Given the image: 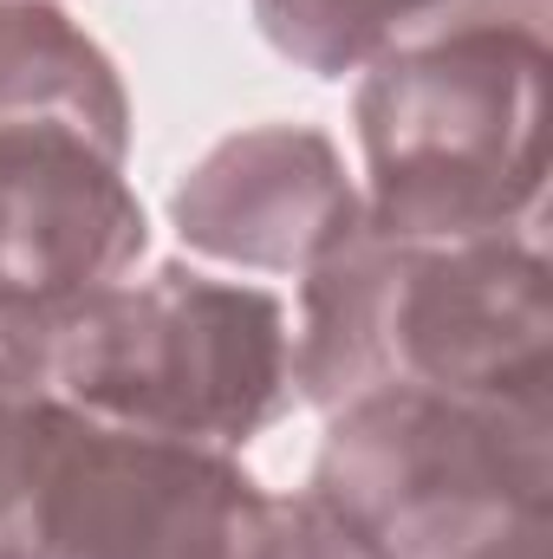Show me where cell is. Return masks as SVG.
Masks as SVG:
<instances>
[{"label":"cell","mask_w":553,"mask_h":559,"mask_svg":"<svg viewBox=\"0 0 553 559\" xmlns=\"http://www.w3.org/2000/svg\"><path fill=\"white\" fill-rule=\"evenodd\" d=\"M293 384L326 411L372 391L553 404L541 222L489 241H391L358 222L306 267Z\"/></svg>","instance_id":"obj_1"},{"label":"cell","mask_w":553,"mask_h":559,"mask_svg":"<svg viewBox=\"0 0 553 559\" xmlns=\"http://www.w3.org/2000/svg\"><path fill=\"white\" fill-rule=\"evenodd\" d=\"M372 202L391 241H489L541 222L548 195V26L462 20L372 59L358 92Z\"/></svg>","instance_id":"obj_2"},{"label":"cell","mask_w":553,"mask_h":559,"mask_svg":"<svg viewBox=\"0 0 553 559\" xmlns=\"http://www.w3.org/2000/svg\"><path fill=\"white\" fill-rule=\"evenodd\" d=\"M286 378L293 358L274 293L183 267L79 299L46 345V397L72 417L196 449L248 442L286 404Z\"/></svg>","instance_id":"obj_3"},{"label":"cell","mask_w":553,"mask_h":559,"mask_svg":"<svg viewBox=\"0 0 553 559\" xmlns=\"http://www.w3.org/2000/svg\"><path fill=\"white\" fill-rule=\"evenodd\" d=\"M553 404L372 391L332 411L313 501L385 559H449L489 527L548 508Z\"/></svg>","instance_id":"obj_4"},{"label":"cell","mask_w":553,"mask_h":559,"mask_svg":"<svg viewBox=\"0 0 553 559\" xmlns=\"http://www.w3.org/2000/svg\"><path fill=\"white\" fill-rule=\"evenodd\" d=\"M280 501L222 449L125 436L59 404L39 495L52 559H274Z\"/></svg>","instance_id":"obj_5"},{"label":"cell","mask_w":553,"mask_h":559,"mask_svg":"<svg viewBox=\"0 0 553 559\" xmlns=\"http://www.w3.org/2000/svg\"><path fill=\"white\" fill-rule=\"evenodd\" d=\"M183 241L242 267H313L358 228V195L319 131L228 138L176 189Z\"/></svg>","instance_id":"obj_6"},{"label":"cell","mask_w":553,"mask_h":559,"mask_svg":"<svg viewBox=\"0 0 553 559\" xmlns=\"http://www.w3.org/2000/svg\"><path fill=\"white\" fill-rule=\"evenodd\" d=\"M268 39L299 66L339 79L436 26L462 20H548V0H255Z\"/></svg>","instance_id":"obj_7"},{"label":"cell","mask_w":553,"mask_h":559,"mask_svg":"<svg viewBox=\"0 0 553 559\" xmlns=\"http://www.w3.org/2000/svg\"><path fill=\"white\" fill-rule=\"evenodd\" d=\"M274 559H385V554L365 547L332 508H319L313 495H299V501H280Z\"/></svg>","instance_id":"obj_8"},{"label":"cell","mask_w":553,"mask_h":559,"mask_svg":"<svg viewBox=\"0 0 553 559\" xmlns=\"http://www.w3.org/2000/svg\"><path fill=\"white\" fill-rule=\"evenodd\" d=\"M449 559H548V508H528V514L489 527L482 540L456 547Z\"/></svg>","instance_id":"obj_9"}]
</instances>
